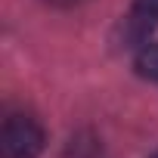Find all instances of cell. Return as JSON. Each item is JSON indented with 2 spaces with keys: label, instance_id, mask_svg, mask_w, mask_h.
Wrapping results in <instances>:
<instances>
[{
  "label": "cell",
  "instance_id": "277c9868",
  "mask_svg": "<svg viewBox=\"0 0 158 158\" xmlns=\"http://www.w3.org/2000/svg\"><path fill=\"white\" fill-rule=\"evenodd\" d=\"M50 3H56V6H77V3H84V0H50Z\"/></svg>",
  "mask_w": 158,
  "mask_h": 158
},
{
  "label": "cell",
  "instance_id": "3957f363",
  "mask_svg": "<svg viewBox=\"0 0 158 158\" xmlns=\"http://www.w3.org/2000/svg\"><path fill=\"white\" fill-rule=\"evenodd\" d=\"M136 71L149 81H158V44H146L136 53Z\"/></svg>",
  "mask_w": 158,
  "mask_h": 158
},
{
  "label": "cell",
  "instance_id": "5b68a950",
  "mask_svg": "<svg viewBox=\"0 0 158 158\" xmlns=\"http://www.w3.org/2000/svg\"><path fill=\"white\" fill-rule=\"evenodd\" d=\"M152 158H158V155H152Z\"/></svg>",
  "mask_w": 158,
  "mask_h": 158
},
{
  "label": "cell",
  "instance_id": "7a4b0ae2",
  "mask_svg": "<svg viewBox=\"0 0 158 158\" xmlns=\"http://www.w3.org/2000/svg\"><path fill=\"white\" fill-rule=\"evenodd\" d=\"M158 25V0H133V6L124 19V40L139 44Z\"/></svg>",
  "mask_w": 158,
  "mask_h": 158
},
{
  "label": "cell",
  "instance_id": "6da1fadb",
  "mask_svg": "<svg viewBox=\"0 0 158 158\" xmlns=\"http://www.w3.org/2000/svg\"><path fill=\"white\" fill-rule=\"evenodd\" d=\"M44 149V127L25 115H6L0 124V155L3 158H34Z\"/></svg>",
  "mask_w": 158,
  "mask_h": 158
}]
</instances>
